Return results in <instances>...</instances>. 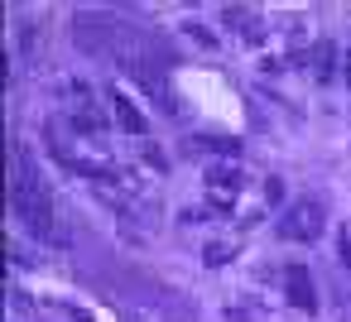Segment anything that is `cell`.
<instances>
[{
    "label": "cell",
    "mask_w": 351,
    "mask_h": 322,
    "mask_svg": "<svg viewBox=\"0 0 351 322\" xmlns=\"http://www.w3.org/2000/svg\"><path fill=\"white\" fill-rule=\"evenodd\" d=\"M10 207H15V216H20L44 245H68V231H58L53 197H49V188L39 183V173L25 164V149H20V145H10Z\"/></svg>",
    "instance_id": "cell-1"
},
{
    "label": "cell",
    "mask_w": 351,
    "mask_h": 322,
    "mask_svg": "<svg viewBox=\"0 0 351 322\" xmlns=\"http://www.w3.org/2000/svg\"><path fill=\"white\" fill-rule=\"evenodd\" d=\"M322 226H327V202H322L317 193H308V197H298L293 207L279 212L274 236H279V240H317Z\"/></svg>",
    "instance_id": "cell-2"
},
{
    "label": "cell",
    "mask_w": 351,
    "mask_h": 322,
    "mask_svg": "<svg viewBox=\"0 0 351 322\" xmlns=\"http://www.w3.org/2000/svg\"><path fill=\"white\" fill-rule=\"evenodd\" d=\"M130 73V82L164 111V116H178V92H173V82H169V73H164V63H154V58H145V63H135V68H125Z\"/></svg>",
    "instance_id": "cell-3"
},
{
    "label": "cell",
    "mask_w": 351,
    "mask_h": 322,
    "mask_svg": "<svg viewBox=\"0 0 351 322\" xmlns=\"http://www.w3.org/2000/svg\"><path fill=\"white\" fill-rule=\"evenodd\" d=\"M116 29H121V20H111V15H101V10L73 15V39H77L87 53H111V49H116Z\"/></svg>",
    "instance_id": "cell-4"
},
{
    "label": "cell",
    "mask_w": 351,
    "mask_h": 322,
    "mask_svg": "<svg viewBox=\"0 0 351 322\" xmlns=\"http://www.w3.org/2000/svg\"><path fill=\"white\" fill-rule=\"evenodd\" d=\"M289 63H293V68H303V73H313L317 82H332V77H337V44H332V39H317L308 53L298 49Z\"/></svg>",
    "instance_id": "cell-5"
},
{
    "label": "cell",
    "mask_w": 351,
    "mask_h": 322,
    "mask_svg": "<svg viewBox=\"0 0 351 322\" xmlns=\"http://www.w3.org/2000/svg\"><path fill=\"white\" fill-rule=\"evenodd\" d=\"M284 298L298 308V312H317V293H313V274L308 264H284Z\"/></svg>",
    "instance_id": "cell-6"
},
{
    "label": "cell",
    "mask_w": 351,
    "mask_h": 322,
    "mask_svg": "<svg viewBox=\"0 0 351 322\" xmlns=\"http://www.w3.org/2000/svg\"><path fill=\"white\" fill-rule=\"evenodd\" d=\"M221 25H226V29H236L245 44H265V20H260V15H250L245 5H226V10H221Z\"/></svg>",
    "instance_id": "cell-7"
},
{
    "label": "cell",
    "mask_w": 351,
    "mask_h": 322,
    "mask_svg": "<svg viewBox=\"0 0 351 322\" xmlns=\"http://www.w3.org/2000/svg\"><path fill=\"white\" fill-rule=\"evenodd\" d=\"M63 130H73V125H68V116H53V121H44V145H49V154H53V159H58V164L73 173L77 154L68 149V135H63Z\"/></svg>",
    "instance_id": "cell-8"
},
{
    "label": "cell",
    "mask_w": 351,
    "mask_h": 322,
    "mask_svg": "<svg viewBox=\"0 0 351 322\" xmlns=\"http://www.w3.org/2000/svg\"><path fill=\"white\" fill-rule=\"evenodd\" d=\"M111 111H116V125H121V130H130V135H145V130H149L145 111H140L121 87H111Z\"/></svg>",
    "instance_id": "cell-9"
},
{
    "label": "cell",
    "mask_w": 351,
    "mask_h": 322,
    "mask_svg": "<svg viewBox=\"0 0 351 322\" xmlns=\"http://www.w3.org/2000/svg\"><path fill=\"white\" fill-rule=\"evenodd\" d=\"M68 125H73L77 135H106V125H111V116H106V111H97L92 101H77V106L68 111Z\"/></svg>",
    "instance_id": "cell-10"
},
{
    "label": "cell",
    "mask_w": 351,
    "mask_h": 322,
    "mask_svg": "<svg viewBox=\"0 0 351 322\" xmlns=\"http://www.w3.org/2000/svg\"><path fill=\"white\" fill-rule=\"evenodd\" d=\"M202 178H207L212 197H226V202H231V197H236V188H241V169H236V164H207V173H202Z\"/></svg>",
    "instance_id": "cell-11"
},
{
    "label": "cell",
    "mask_w": 351,
    "mask_h": 322,
    "mask_svg": "<svg viewBox=\"0 0 351 322\" xmlns=\"http://www.w3.org/2000/svg\"><path fill=\"white\" fill-rule=\"evenodd\" d=\"M183 149H188V154L212 149V154H221V159H236V154H241V140H236V135H226V140H221V135H193Z\"/></svg>",
    "instance_id": "cell-12"
},
{
    "label": "cell",
    "mask_w": 351,
    "mask_h": 322,
    "mask_svg": "<svg viewBox=\"0 0 351 322\" xmlns=\"http://www.w3.org/2000/svg\"><path fill=\"white\" fill-rule=\"evenodd\" d=\"M202 260H207L212 269H221L226 260H236V245H226V240H207V245H202Z\"/></svg>",
    "instance_id": "cell-13"
},
{
    "label": "cell",
    "mask_w": 351,
    "mask_h": 322,
    "mask_svg": "<svg viewBox=\"0 0 351 322\" xmlns=\"http://www.w3.org/2000/svg\"><path fill=\"white\" fill-rule=\"evenodd\" d=\"M183 34H188V39H193V44H197V49H217V34H212V29H207V25H188V29H183Z\"/></svg>",
    "instance_id": "cell-14"
},
{
    "label": "cell",
    "mask_w": 351,
    "mask_h": 322,
    "mask_svg": "<svg viewBox=\"0 0 351 322\" xmlns=\"http://www.w3.org/2000/svg\"><path fill=\"white\" fill-rule=\"evenodd\" d=\"M337 260H341V269H351V231L346 226L337 231Z\"/></svg>",
    "instance_id": "cell-15"
},
{
    "label": "cell",
    "mask_w": 351,
    "mask_h": 322,
    "mask_svg": "<svg viewBox=\"0 0 351 322\" xmlns=\"http://www.w3.org/2000/svg\"><path fill=\"white\" fill-rule=\"evenodd\" d=\"M226 322H265V312H250V308L231 303V308H226Z\"/></svg>",
    "instance_id": "cell-16"
},
{
    "label": "cell",
    "mask_w": 351,
    "mask_h": 322,
    "mask_svg": "<svg viewBox=\"0 0 351 322\" xmlns=\"http://www.w3.org/2000/svg\"><path fill=\"white\" fill-rule=\"evenodd\" d=\"M145 164H154V169H159V173H164V169H169V159H164V154H159V145H149V149H145Z\"/></svg>",
    "instance_id": "cell-17"
},
{
    "label": "cell",
    "mask_w": 351,
    "mask_h": 322,
    "mask_svg": "<svg viewBox=\"0 0 351 322\" xmlns=\"http://www.w3.org/2000/svg\"><path fill=\"white\" fill-rule=\"evenodd\" d=\"M284 197V183L279 178H265V202H279Z\"/></svg>",
    "instance_id": "cell-18"
},
{
    "label": "cell",
    "mask_w": 351,
    "mask_h": 322,
    "mask_svg": "<svg viewBox=\"0 0 351 322\" xmlns=\"http://www.w3.org/2000/svg\"><path fill=\"white\" fill-rule=\"evenodd\" d=\"M341 68H346V87H351V53H341Z\"/></svg>",
    "instance_id": "cell-19"
}]
</instances>
